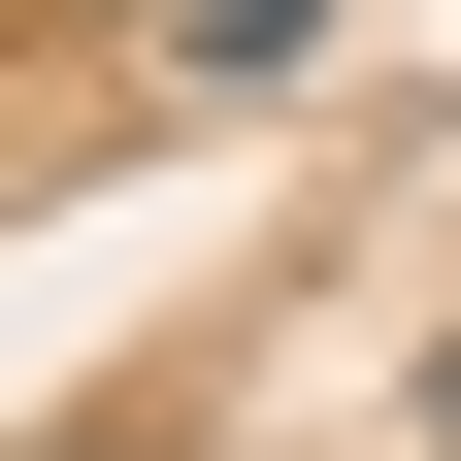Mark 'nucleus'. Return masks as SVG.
<instances>
[{"instance_id":"1","label":"nucleus","mask_w":461,"mask_h":461,"mask_svg":"<svg viewBox=\"0 0 461 461\" xmlns=\"http://www.w3.org/2000/svg\"><path fill=\"white\" fill-rule=\"evenodd\" d=\"M429 429H461V363H429Z\"/></svg>"}]
</instances>
